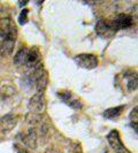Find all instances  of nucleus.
Segmentation results:
<instances>
[{"label":"nucleus","instance_id":"obj_1","mask_svg":"<svg viewBox=\"0 0 138 153\" xmlns=\"http://www.w3.org/2000/svg\"><path fill=\"white\" fill-rule=\"evenodd\" d=\"M17 36V29L15 23L10 17H1L0 19V37L2 39L15 40Z\"/></svg>","mask_w":138,"mask_h":153},{"label":"nucleus","instance_id":"obj_2","mask_svg":"<svg viewBox=\"0 0 138 153\" xmlns=\"http://www.w3.org/2000/svg\"><path fill=\"white\" fill-rule=\"evenodd\" d=\"M106 22H107L108 28L113 32H115V31L130 28L132 25V16L128 15V14H120L116 17H114L113 20L106 21Z\"/></svg>","mask_w":138,"mask_h":153},{"label":"nucleus","instance_id":"obj_3","mask_svg":"<svg viewBox=\"0 0 138 153\" xmlns=\"http://www.w3.org/2000/svg\"><path fill=\"white\" fill-rule=\"evenodd\" d=\"M107 142L115 153H130V151H128V149L122 143L121 136L117 130H112L108 132Z\"/></svg>","mask_w":138,"mask_h":153},{"label":"nucleus","instance_id":"obj_4","mask_svg":"<svg viewBox=\"0 0 138 153\" xmlns=\"http://www.w3.org/2000/svg\"><path fill=\"white\" fill-rule=\"evenodd\" d=\"M75 62L78 67H82L85 69H93L98 66V58L94 54H78L75 56Z\"/></svg>","mask_w":138,"mask_h":153},{"label":"nucleus","instance_id":"obj_5","mask_svg":"<svg viewBox=\"0 0 138 153\" xmlns=\"http://www.w3.org/2000/svg\"><path fill=\"white\" fill-rule=\"evenodd\" d=\"M28 108L30 109V112H32V113H39L40 114L42 112H44L46 108L45 94L36 92L30 98V100H29Z\"/></svg>","mask_w":138,"mask_h":153},{"label":"nucleus","instance_id":"obj_6","mask_svg":"<svg viewBox=\"0 0 138 153\" xmlns=\"http://www.w3.org/2000/svg\"><path fill=\"white\" fill-rule=\"evenodd\" d=\"M22 145L24 147H30L32 150H36L38 145V135H37V129L35 127H30L29 130L24 135H22Z\"/></svg>","mask_w":138,"mask_h":153},{"label":"nucleus","instance_id":"obj_7","mask_svg":"<svg viewBox=\"0 0 138 153\" xmlns=\"http://www.w3.org/2000/svg\"><path fill=\"white\" fill-rule=\"evenodd\" d=\"M19 122V117L14 114H7L0 119V132L8 134L13 130Z\"/></svg>","mask_w":138,"mask_h":153},{"label":"nucleus","instance_id":"obj_8","mask_svg":"<svg viewBox=\"0 0 138 153\" xmlns=\"http://www.w3.org/2000/svg\"><path fill=\"white\" fill-rule=\"evenodd\" d=\"M29 69H35L42 65V55L38 47L32 46L30 50H28V56H27V63Z\"/></svg>","mask_w":138,"mask_h":153},{"label":"nucleus","instance_id":"obj_9","mask_svg":"<svg viewBox=\"0 0 138 153\" xmlns=\"http://www.w3.org/2000/svg\"><path fill=\"white\" fill-rule=\"evenodd\" d=\"M15 46V40L9 39H2L0 42V58H8L12 55Z\"/></svg>","mask_w":138,"mask_h":153},{"label":"nucleus","instance_id":"obj_10","mask_svg":"<svg viewBox=\"0 0 138 153\" xmlns=\"http://www.w3.org/2000/svg\"><path fill=\"white\" fill-rule=\"evenodd\" d=\"M59 97L61 98L67 105H69L70 107L73 108H81L82 107V104L79 102V100H77L76 98L73 97V94L69 91H62L59 92Z\"/></svg>","mask_w":138,"mask_h":153},{"label":"nucleus","instance_id":"obj_11","mask_svg":"<svg viewBox=\"0 0 138 153\" xmlns=\"http://www.w3.org/2000/svg\"><path fill=\"white\" fill-rule=\"evenodd\" d=\"M27 56H28V48L23 47L21 50H19L16 54L14 55V63L17 67H22L25 66L27 63Z\"/></svg>","mask_w":138,"mask_h":153},{"label":"nucleus","instance_id":"obj_12","mask_svg":"<svg viewBox=\"0 0 138 153\" xmlns=\"http://www.w3.org/2000/svg\"><path fill=\"white\" fill-rule=\"evenodd\" d=\"M123 109H124V106L121 105V106H116V107H112L108 108L104 112V116L108 119V120H113V119H116L119 117L120 115L122 114Z\"/></svg>","mask_w":138,"mask_h":153},{"label":"nucleus","instance_id":"obj_13","mask_svg":"<svg viewBox=\"0 0 138 153\" xmlns=\"http://www.w3.org/2000/svg\"><path fill=\"white\" fill-rule=\"evenodd\" d=\"M16 93V89L12 85H2L0 88V99L7 100Z\"/></svg>","mask_w":138,"mask_h":153},{"label":"nucleus","instance_id":"obj_14","mask_svg":"<svg viewBox=\"0 0 138 153\" xmlns=\"http://www.w3.org/2000/svg\"><path fill=\"white\" fill-rule=\"evenodd\" d=\"M124 77H127V89L128 91H135L137 89V75L136 73H125Z\"/></svg>","mask_w":138,"mask_h":153},{"label":"nucleus","instance_id":"obj_15","mask_svg":"<svg viewBox=\"0 0 138 153\" xmlns=\"http://www.w3.org/2000/svg\"><path fill=\"white\" fill-rule=\"evenodd\" d=\"M37 127H38V131H37L38 138L46 139V137L48 136V132H50V124H48V122L45 121V120H43Z\"/></svg>","mask_w":138,"mask_h":153},{"label":"nucleus","instance_id":"obj_16","mask_svg":"<svg viewBox=\"0 0 138 153\" xmlns=\"http://www.w3.org/2000/svg\"><path fill=\"white\" fill-rule=\"evenodd\" d=\"M25 120H27V122L29 123L31 127H36V126H38L39 123L43 121V116L39 113H32V112H30L29 114L25 116Z\"/></svg>","mask_w":138,"mask_h":153},{"label":"nucleus","instance_id":"obj_17","mask_svg":"<svg viewBox=\"0 0 138 153\" xmlns=\"http://www.w3.org/2000/svg\"><path fill=\"white\" fill-rule=\"evenodd\" d=\"M96 31H97V33L100 35V36H108V32L113 33V31L108 28L107 22L104 21V20H100L99 22L97 23V25H96Z\"/></svg>","mask_w":138,"mask_h":153},{"label":"nucleus","instance_id":"obj_18","mask_svg":"<svg viewBox=\"0 0 138 153\" xmlns=\"http://www.w3.org/2000/svg\"><path fill=\"white\" fill-rule=\"evenodd\" d=\"M68 153H83L81 144L78 142H71L68 146Z\"/></svg>","mask_w":138,"mask_h":153},{"label":"nucleus","instance_id":"obj_19","mask_svg":"<svg viewBox=\"0 0 138 153\" xmlns=\"http://www.w3.org/2000/svg\"><path fill=\"white\" fill-rule=\"evenodd\" d=\"M130 122L131 126L135 130H137V122H138V112H137V107H135L132 109V112L130 113Z\"/></svg>","mask_w":138,"mask_h":153},{"label":"nucleus","instance_id":"obj_20","mask_svg":"<svg viewBox=\"0 0 138 153\" xmlns=\"http://www.w3.org/2000/svg\"><path fill=\"white\" fill-rule=\"evenodd\" d=\"M28 14H29V10L27 8H24L21 12V14L19 16V23L21 25H23V24H25V23L28 22Z\"/></svg>","mask_w":138,"mask_h":153},{"label":"nucleus","instance_id":"obj_21","mask_svg":"<svg viewBox=\"0 0 138 153\" xmlns=\"http://www.w3.org/2000/svg\"><path fill=\"white\" fill-rule=\"evenodd\" d=\"M14 151H15L16 153H30L25 147L23 145H21V144H14Z\"/></svg>","mask_w":138,"mask_h":153},{"label":"nucleus","instance_id":"obj_22","mask_svg":"<svg viewBox=\"0 0 138 153\" xmlns=\"http://www.w3.org/2000/svg\"><path fill=\"white\" fill-rule=\"evenodd\" d=\"M44 153H61V151L59 149H56L55 146H50V147L46 149Z\"/></svg>","mask_w":138,"mask_h":153}]
</instances>
